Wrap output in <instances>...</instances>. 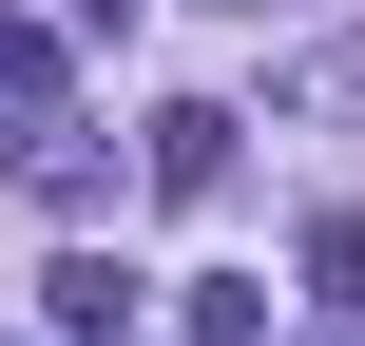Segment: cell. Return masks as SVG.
Instances as JSON below:
<instances>
[{
	"label": "cell",
	"instance_id": "6da1fadb",
	"mask_svg": "<svg viewBox=\"0 0 365 346\" xmlns=\"http://www.w3.org/2000/svg\"><path fill=\"white\" fill-rule=\"evenodd\" d=\"M231 135H250L231 96H173V116H154V193H173V212H192V193H231Z\"/></svg>",
	"mask_w": 365,
	"mask_h": 346
},
{
	"label": "cell",
	"instance_id": "7a4b0ae2",
	"mask_svg": "<svg viewBox=\"0 0 365 346\" xmlns=\"http://www.w3.org/2000/svg\"><path fill=\"white\" fill-rule=\"evenodd\" d=\"M38 327L58 346H115L135 327V270H115V250H58V270H38Z\"/></svg>",
	"mask_w": 365,
	"mask_h": 346
},
{
	"label": "cell",
	"instance_id": "3957f363",
	"mask_svg": "<svg viewBox=\"0 0 365 346\" xmlns=\"http://www.w3.org/2000/svg\"><path fill=\"white\" fill-rule=\"evenodd\" d=\"M19 193H38V212H96V193H115V154H96L77 116H19Z\"/></svg>",
	"mask_w": 365,
	"mask_h": 346
},
{
	"label": "cell",
	"instance_id": "277c9868",
	"mask_svg": "<svg viewBox=\"0 0 365 346\" xmlns=\"http://www.w3.org/2000/svg\"><path fill=\"white\" fill-rule=\"evenodd\" d=\"M269 116H365V19H346V39H289V58H269Z\"/></svg>",
	"mask_w": 365,
	"mask_h": 346
},
{
	"label": "cell",
	"instance_id": "5b68a950",
	"mask_svg": "<svg viewBox=\"0 0 365 346\" xmlns=\"http://www.w3.org/2000/svg\"><path fill=\"white\" fill-rule=\"evenodd\" d=\"M0 116H58V39L38 19H0Z\"/></svg>",
	"mask_w": 365,
	"mask_h": 346
},
{
	"label": "cell",
	"instance_id": "8992f818",
	"mask_svg": "<svg viewBox=\"0 0 365 346\" xmlns=\"http://www.w3.org/2000/svg\"><path fill=\"white\" fill-rule=\"evenodd\" d=\"M192 346H269V289H250V270H212V289H192Z\"/></svg>",
	"mask_w": 365,
	"mask_h": 346
},
{
	"label": "cell",
	"instance_id": "52a82bcc",
	"mask_svg": "<svg viewBox=\"0 0 365 346\" xmlns=\"http://www.w3.org/2000/svg\"><path fill=\"white\" fill-rule=\"evenodd\" d=\"M308 308H365V212H327V231H308Z\"/></svg>",
	"mask_w": 365,
	"mask_h": 346
},
{
	"label": "cell",
	"instance_id": "ba28073f",
	"mask_svg": "<svg viewBox=\"0 0 365 346\" xmlns=\"http://www.w3.org/2000/svg\"><path fill=\"white\" fill-rule=\"evenodd\" d=\"M58 19H96V39H115V19H135V0H58Z\"/></svg>",
	"mask_w": 365,
	"mask_h": 346
},
{
	"label": "cell",
	"instance_id": "9c48e42d",
	"mask_svg": "<svg viewBox=\"0 0 365 346\" xmlns=\"http://www.w3.org/2000/svg\"><path fill=\"white\" fill-rule=\"evenodd\" d=\"M231 19H269V0H231Z\"/></svg>",
	"mask_w": 365,
	"mask_h": 346
}]
</instances>
